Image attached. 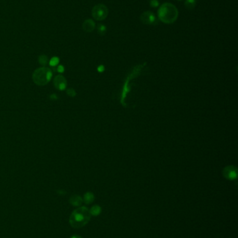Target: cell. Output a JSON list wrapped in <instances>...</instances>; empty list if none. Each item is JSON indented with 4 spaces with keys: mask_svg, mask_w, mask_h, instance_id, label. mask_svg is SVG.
Instances as JSON below:
<instances>
[{
    "mask_svg": "<svg viewBox=\"0 0 238 238\" xmlns=\"http://www.w3.org/2000/svg\"><path fill=\"white\" fill-rule=\"evenodd\" d=\"M91 214L87 207H78L69 217V223L73 229H81L89 223L91 219Z\"/></svg>",
    "mask_w": 238,
    "mask_h": 238,
    "instance_id": "6da1fadb",
    "label": "cell"
},
{
    "mask_svg": "<svg viewBox=\"0 0 238 238\" xmlns=\"http://www.w3.org/2000/svg\"><path fill=\"white\" fill-rule=\"evenodd\" d=\"M158 15L160 20L166 24L173 23L177 18L178 11L175 6L170 3H165L160 7Z\"/></svg>",
    "mask_w": 238,
    "mask_h": 238,
    "instance_id": "7a4b0ae2",
    "label": "cell"
},
{
    "mask_svg": "<svg viewBox=\"0 0 238 238\" xmlns=\"http://www.w3.org/2000/svg\"><path fill=\"white\" fill-rule=\"evenodd\" d=\"M53 77V71L45 66L36 69L32 74V79L38 86H45L50 82Z\"/></svg>",
    "mask_w": 238,
    "mask_h": 238,
    "instance_id": "3957f363",
    "label": "cell"
},
{
    "mask_svg": "<svg viewBox=\"0 0 238 238\" xmlns=\"http://www.w3.org/2000/svg\"><path fill=\"white\" fill-rule=\"evenodd\" d=\"M145 66V64L136 66H135L134 68H133V70H132L131 72V73H129V75L127 76V79H126V80H125V82H124V87H123L122 92L121 98H120L121 104L123 106L127 105L125 103V100H126V98H127L128 93H129L130 91H131L130 82H131V79H134V78L137 77L138 76L140 75L142 69Z\"/></svg>",
    "mask_w": 238,
    "mask_h": 238,
    "instance_id": "277c9868",
    "label": "cell"
},
{
    "mask_svg": "<svg viewBox=\"0 0 238 238\" xmlns=\"http://www.w3.org/2000/svg\"><path fill=\"white\" fill-rule=\"evenodd\" d=\"M92 14L95 20L101 21L107 17L108 15V9L104 4H97L94 7Z\"/></svg>",
    "mask_w": 238,
    "mask_h": 238,
    "instance_id": "5b68a950",
    "label": "cell"
},
{
    "mask_svg": "<svg viewBox=\"0 0 238 238\" xmlns=\"http://www.w3.org/2000/svg\"><path fill=\"white\" fill-rule=\"evenodd\" d=\"M53 84L55 86V89L59 90V91H64L67 89V81L63 75H58L54 78Z\"/></svg>",
    "mask_w": 238,
    "mask_h": 238,
    "instance_id": "8992f818",
    "label": "cell"
},
{
    "mask_svg": "<svg viewBox=\"0 0 238 238\" xmlns=\"http://www.w3.org/2000/svg\"><path fill=\"white\" fill-rule=\"evenodd\" d=\"M223 176L230 181H233L237 178V169L233 166L226 167L223 171Z\"/></svg>",
    "mask_w": 238,
    "mask_h": 238,
    "instance_id": "52a82bcc",
    "label": "cell"
},
{
    "mask_svg": "<svg viewBox=\"0 0 238 238\" xmlns=\"http://www.w3.org/2000/svg\"><path fill=\"white\" fill-rule=\"evenodd\" d=\"M141 20L142 23L146 24V25H152V24L155 23V22L156 20V17L155 16V15L153 14V13L149 11H146L144 12V13L141 15Z\"/></svg>",
    "mask_w": 238,
    "mask_h": 238,
    "instance_id": "ba28073f",
    "label": "cell"
},
{
    "mask_svg": "<svg viewBox=\"0 0 238 238\" xmlns=\"http://www.w3.org/2000/svg\"><path fill=\"white\" fill-rule=\"evenodd\" d=\"M95 23L92 20H86L83 24V29L85 32L90 33L94 29Z\"/></svg>",
    "mask_w": 238,
    "mask_h": 238,
    "instance_id": "9c48e42d",
    "label": "cell"
},
{
    "mask_svg": "<svg viewBox=\"0 0 238 238\" xmlns=\"http://www.w3.org/2000/svg\"><path fill=\"white\" fill-rule=\"evenodd\" d=\"M83 202V199L78 195H73L70 197L69 203L74 207H80Z\"/></svg>",
    "mask_w": 238,
    "mask_h": 238,
    "instance_id": "30bf717a",
    "label": "cell"
},
{
    "mask_svg": "<svg viewBox=\"0 0 238 238\" xmlns=\"http://www.w3.org/2000/svg\"><path fill=\"white\" fill-rule=\"evenodd\" d=\"M94 201V195L93 193L92 192H87L84 194L83 197V201L85 202V204H90L92 203V202Z\"/></svg>",
    "mask_w": 238,
    "mask_h": 238,
    "instance_id": "8fae6325",
    "label": "cell"
},
{
    "mask_svg": "<svg viewBox=\"0 0 238 238\" xmlns=\"http://www.w3.org/2000/svg\"><path fill=\"white\" fill-rule=\"evenodd\" d=\"M89 212H90V214L91 215H93V216H98L101 213V207L99 205H94L92 207H91V209L89 210Z\"/></svg>",
    "mask_w": 238,
    "mask_h": 238,
    "instance_id": "7c38bea8",
    "label": "cell"
},
{
    "mask_svg": "<svg viewBox=\"0 0 238 238\" xmlns=\"http://www.w3.org/2000/svg\"><path fill=\"white\" fill-rule=\"evenodd\" d=\"M38 61H39V64L43 66H45L48 63V58L46 55H43L39 56Z\"/></svg>",
    "mask_w": 238,
    "mask_h": 238,
    "instance_id": "4fadbf2b",
    "label": "cell"
},
{
    "mask_svg": "<svg viewBox=\"0 0 238 238\" xmlns=\"http://www.w3.org/2000/svg\"><path fill=\"white\" fill-rule=\"evenodd\" d=\"M185 4L187 9L191 10L196 7V0H186Z\"/></svg>",
    "mask_w": 238,
    "mask_h": 238,
    "instance_id": "5bb4252c",
    "label": "cell"
},
{
    "mask_svg": "<svg viewBox=\"0 0 238 238\" xmlns=\"http://www.w3.org/2000/svg\"><path fill=\"white\" fill-rule=\"evenodd\" d=\"M97 31H98V33H99V34L101 35V36L105 35V33H106L107 28H106V27H105V25H102V24H100V25H98Z\"/></svg>",
    "mask_w": 238,
    "mask_h": 238,
    "instance_id": "9a60e30c",
    "label": "cell"
},
{
    "mask_svg": "<svg viewBox=\"0 0 238 238\" xmlns=\"http://www.w3.org/2000/svg\"><path fill=\"white\" fill-rule=\"evenodd\" d=\"M59 59L57 57H53V58H51V59L49 61V64L51 67H55L59 64Z\"/></svg>",
    "mask_w": 238,
    "mask_h": 238,
    "instance_id": "2e32d148",
    "label": "cell"
},
{
    "mask_svg": "<svg viewBox=\"0 0 238 238\" xmlns=\"http://www.w3.org/2000/svg\"><path fill=\"white\" fill-rule=\"evenodd\" d=\"M67 94L69 96L73 98L76 95V92H75L73 89H72V88H69V89H67Z\"/></svg>",
    "mask_w": 238,
    "mask_h": 238,
    "instance_id": "e0dca14e",
    "label": "cell"
},
{
    "mask_svg": "<svg viewBox=\"0 0 238 238\" xmlns=\"http://www.w3.org/2000/svg\"><path fill=\"white\" fill-rule=\"evenodd\" d=\"M65 69H64V66L62 65H59L57 68V71L59 73H63L64 72Z\"/></svg>",
    "mask_w": 238,
    "mask_h": 238,
    "instance_id": "ac0fdd59",
    "label": "cell"
},
{
    "mask_svg": "<svg viewBox=\"0 0 238 238\" xmlns=\"http://www.w3.org/2000/svg\"><path fill=\"white\" fill-rule=\"evenodd\" d=\"M150 5L152 7H157L159 6V1H158V0H151Z\"/></svg>",
    "mask_w": 238,
    "mask_h": 238,
    "instance_id": "d6986e66",
    "label": "cell"
},
{
    "mask_svg": "<svg viewBox=\"0 0 238 238\" xmlns=\"http://www.w3.org/2000/svg\"><path fill=\"white\" fill-rule=\"evenodd\" d=\"M97 71L98 72H99V73H102V72L105 71V67H104V66L103 65H100L97 68Z\"/></svg>",
    "mask_w": 238,
    "mask_h": 238,
    "instance_id": "ffe728a7",
    "label": "cell"
},
{
    "mask_svg": "<svg viewBox=\"0 0 238 238\" xmlns=\"http://www.w3.org/2000/svg\"><path fill=\"white\" fill-rule=\"evenodd\" d=\"M70 238H83L81 237V236L80 235H72L71 237Z\"/></svg>",
    "mask_w": 238,
    "mask_h": 238,
    "instance_id": "44dd1931",
    "label": "cell"
}]
</instances>
